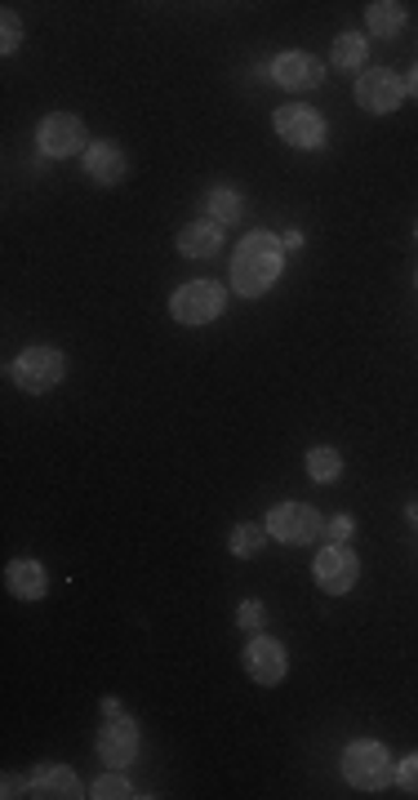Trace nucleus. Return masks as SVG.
I'll list each match as a JSON object with an SVG mask.
<instances>
[{
    "instance_id": "f257e3e1",
    "label": "nucleus",
    "mask_w": 418,
    "mask_h": 800,
    "mask_svg": "<svg viewBox=\"0 0 418 800\" xmlns=\"http://www.w3.org/2000/svg\"><path fill=\"white\" fill-rule=\"evenodd\" d=\"M281 267H286V245L271 232H249V236H240V249L232 258V285H236V294L258 298L276 285Z\"/></svg>"
},
{
    "instance_id": "f03ea898",
    "label": "nucleus",
    "mask_w": 418,
    "mask_h": 800,
    "mask_svg": "<svg viewBox=\"0 0 418 800\" xmlns=\"http://www.w3.org/2000/svg\"><path fill=\"white\" fill-rule=\"evenodd\" d=\"M343 778H347L352 787H361V791H383L387 782H396V765H392V756H387L383 743L356 738V743H347V751H343Z\"/></svg>"
},
{
    "instance_id": "7ed1b4c3",
    "label": "nucleus",
    "mask_w": 418,
    "mask_h": 800,
    "mask_svg": "<svg viewBox=\"0 0 418 800\" xmlns=\"http://www.w3.org/2000/svg\"><path fill=\"white\" fill-rule=\"evenodd\" d=\"M63 374H67V356H63V352H54V348H28V352H19V356H14V365H10L14 387H19V392H28V396H45V392H54V387L63 383Z\"/></svg>"
},
{
    "instance_id": "20e7f679",
    "label": "nucleus",
    "mask_w": 418,
    "mask_h": 800,
    "mask_svg": "<svg viewBox=\"0 0 418 800\" xmlns=\"http://www.w3.org/2000/svg\"><path fill=\"white\" fill-rule=\"evenodd\" d=\"M267 534L276 543H290V547H303V543H317L325 534V521L317 508L308 503H281L267 512Z\"/></svg>"
},
{
    "instance_id": "39448f33",
    "label": "nucleus",
    "mask_w": 418,
    "mask_h": 800,
    "mask_svg": "<svg viewBox=\"0 0 418 800\" xmlns=\"http://www.w3.org/2000/svg\"><path fill=\"white\" fill-rule=\"evenodd\" d=\"M223 285H214V280H192V285H183L174 298H170V311H174V320L179 326H210V320L223 311Z\"/></svg>"
},
{
    "instance_id": "423d86ee",
    "label": "nucleus",
    "mask_w": 418,
    "mask_h": 800,
    "mask_svg": "<svg viewBox=\"0 0 418 800\" xmlns=\"http://www.w3.org/2000/svg\"><path fill=\"white\" fill-rule=\"evenodd\" d=\"M276 138L299 147V151H321L325 147V116L303 107V103H290L276 111Z\"/></svg>"
},
{
    "instance_id": "0eeeda50",
    "label": "nucleus",
    "mask_w": 418,
    "mask_h": 800,
    "mask_svg": "<svg viewBox=\"0 0 418 800\" xmlns=\"http://www.w3.org/2000/svg\"><path fill=\"white\" fill-rule=\"evenodd\" d=\"M356 103L365 111H374V116H387V111H396L405 103V81L392 67H369L356 81Z\"/></svg>"
},
{
    "instance_id": "6e6552de",
    "label": "nucleus",
    "mask_w": 418,
    "mask_h": 800,
    "mask_svg": "<svg viewBox=\"0 0 418 800\" xmlns=\"http://www.w3.org/2000/svg\"><path fill=\"white\" fill-rule=\"evenodd\" d=\"M36 147L45 151V156H85V125H81V116H72V111H54V116H45L41 120V129H36Z\"/></svg>"
},
{
    "instance_id": "1a4fd4ad",
    "label": "nucleus",
    "mask_w": 418,
    "mask_h": 800,
    "mask_svg": "<svg viewBox=\"0 0 418 800\" xmlns=\"http://www.w3.org/2000/svg\"><path fill=\"white\" fill-rule=\"evenodd\" d=\"M356 578H361V561H356V552L352 547H321L317 552V583H321V591H330V596H343V591H352L356 587Z\"/></svg>"
},
{
    "instance_id": "9d476101",
    "label": "nucleus",
    "mask_w": 418,
    "mask_h": 800,
    "mask_svg": "<svg viewBox=\"0 0 418 800\" xmlns=\"http://www.w3.org/2000/svg\"><path fill=\"white\" fill-rule=\"evenodd\" d=\"M271 81L281 85V89H290V94H308V89H317L321 81H325V67H321V58H312V54H281L271 67Z\"/></svg>"
},
{
    "instance_id": "9b49d317",
    "label": "nucleus",
    "mask_w": 418,
    "mask_h": 800,
    "mask_svg": "<svg viewBox=\"0 0 418 800\" xmlns=\"http://www.w3.org/2000/svg\"><path fill=\"white\" fill-rule=\"evenodd\" d=\"M245 672L254 685H281L286 681V650L271 636H254L245 650Z\"/></svg>"
},
{
    "instance_id": "f8f14e48",
    "label": "nucleus",
    "mask_w": 418,
    "mask_h": 800,
    "mask_svg": "<svg viewBox=\"0 0 418 800\" xmlns=\"http://www.w3.org/2000/svg\"><path fill=\"white\" fill-rule=\"evenodd\" d=\"M98 756L107 760V769H125L138 756V729H133L129 716H111L98 729Z\"/></svg>"
},
{
    "instance_id": "ddd939ff",
    "label": "nucleus",
    "mask_w": 418,
    "mask_h": 800,
    "mask_svg": "<svg viewBox=\"0 0 418 800\" xmlns=\"http://www.w3.org/2000/svg\"><path fill=\"white\" fill-rule=\"evenodd\" d=\"M85 174H89L98 188H111V183H120V179L129 174V160H125V151H120L111 138H98V142L85 147Z\"/></svg>"
},
{
    "instance_id": "4468645a",
    "label": "nucleus",
    "mask_w": 418,
    "mask_h": 800,
    "mask_svg": "<svg viewBox=\"0 0 418 800\" xmlns=\"http://www.w3.org/2000/svg\"><path fill=\"white\" fill-rule=\"evenodd\" d=\"M32 796H41V800H76V796H89V791H81V778L67 765H41L32 774Z\"/></svg>"
},
{
    "instance_id": "2eb2a0df",
    "label": "nucleus",
    "mask_w": 418,
    "mask_h": 800,
    "mask_svg": "<svg viewBox=\"0 0 418 800\" xmlns=\"http://www.w3.org/2000/svg\"><path fill=\"white\" fill-rule=\"evenodd\" d=\"M218 249H223V227H218V223H210V218L187 223V227L179 232V254H183V258H192V263L214 258Z\"/></svg>"
},
{
    "instance_id": "dca6fc26",
    "label": "nucleus",
    "mask_w": 418,
    "mask_h": 800,
    "mask_svg": "<svg viewBox=\"0 0 418 800\" xmlns=\"http://www.w3.org/2000/svg\"><path fill=\"white\" fill-rule=\"evenodd\" d=\"M6 587H10V596H19V600H41L45 591H50V578H45V565L41 561H10V569H6Z\"/></svg>"
},
{
    "instance_id": "f3484780",
    "label": "nucleus",
    "mask_w": 418,
    "mask_h": 800,
    "mask_svg": "<svg viewBox=\"0 0 418 800\" xmlns=\"http://www.w3.org/2000/svg\"><path fill=\"white\" fill-rule=\"evenodd\" d=\"M365 23L374 36H396L405 28V10L396 6V0H374V6L365 10Z\"/></svg>"
},
{
    "instance_id": "a211bd4d",
    "label": "nucleus",
    "mask_w": 418,
    "mask_h": 800,
    "mask_svg": "<svg viewBox=\"0 0 418 800\" xmlns=\"http://www.w3.org/2000/svg\"><path fill=\"white\" fill-rule=\"evenodd\" d=\"M339 471H343V454L339 449H330V445L308 449V476L317 480V486H334Z\"/></svg>"
},
{
    "instance_id": "6ab92c4d",
    "label": "nucleus",
    "mask_w": 418,
    "mask_h": 800,
    "mask_svg": "<svg viewBox=\"0 0 418 800\" xmlns=\"http://www.w3.org/2000/svg\"><path fill=\"white\" fill-rule=\"evenodd\" d=\"M205 214H210V223H236L240 218V196L232 192V188H214V192H205Z\"/></svg>"
},
{
    "instance_id": "aec40b11",
    "label": "nucleus",
    "mask_w": 418,
    "mask_h": 800,
    "mask_svg": "<svg viewBox=\"0 0 418 800\" xmlns=\"http://www.w3.org/2000/svg\"><path fill=\"white\" fill-rule=\"evenodd\" d=\"M262 543H267V525H236V530H232V538H227L232 556H240V561L258 556V552H262Z\"/></svg>"
},
{
    "instance_id": "412c9836",
    "label": "nucleus",
    "mask_w": 418,
    "mask_h": 800,
    "mask_svg": "<svg viewBox=\"0 0 418 800\" xmlns=\"http://www.w3.org/2000/svg\"><path fill=\"white\" fill-rule=\"evenodd\" d=\"M330 58H334V67H361V63H365V36H361V32H343V36L334 41Z\"/></svg>"
},
{
    "instance_id": "4be33fe9",
    "label": "nucleus",
    "mask_w": 418,
    "mask_h": 800,
    "mask_svg": "<svg viewBox=\"0 0 418 800\" xmlns=\"http://www.w3.org/2000/svg\"><path fill=\"white\" fill-rule=\"evenodd\" d=\"M89 796H94V800H125V796H133V787L120 778V769H111V774H103V778L89 787Z\"/></svg>"
},
{
    "instance_id": "5701e85b",
    "label": "nucleus",
    "mask_w": 418,
    "mask_h": 800,
    "mask_svg": "<svg viewBox=\"0 0 418 800\" xmlns=\"http://www.w3.org/2000/svg\"><path fill=\"white\" fill-rule=\"evenodd\" d=\"M19 45H23V23H19L14 10H6V14H0V50L14 54Z\"/></svg>"
},
{
    "instance_id": "b1692460",
    "label": "nucleus",
    "mask_w": 418,
    "mask_h": 800,
    "mask_svg": "<svg viewBox=\"0 0 418 800\" xmlns=\"http://www.w3.org/2000/svg\"><path fill=\"white\" fill-rule=\"evenodd\" d=\"M396 787H400V791H418V751L405 756V760L396 765Z\"/></svg>"
},
{
    "instance_id": "393cba45",
    "label": "nucleus",
    "mask_w": 418,
    "mask_h": 800,
    "mask_svg": "<svg viewBox=\"0 0 418 800\" xmlns=\"http://www.w3.org/2000/svg\"><path fill=\"white\" fill-rule=\"evenodd\" d=\"M352 530H356V521L352 516H334L330 525H325V534L334 538V543H343V538H352Z\"/></svg>"
},
{
    "instance_id": "a878e982",
    "label": "nucleus",
    "mask_w": 418,
    "mask_h": 800,
    "mask_svg": "<svg viewBox=\"0 0 418 800\" xmlns=\"http://www.w3.org/2000/svg\"><path fill=\"white\" fill-rule=\"evenodd\" d=\"M236 622H240V627H258V622H262V605H258V600H245V605L236 609Z\"/></svg>"
},
{
    "instance_id": "bb28decb",
    "label": "nucleus",
    "mask_w": 418,
    "mask_h": 800,
    "mask_svg": "<svg viewBox=\"0 0 418 800\" xmlns=\"http://www.w3.org/2000/svg\"><path fill=\"white\" fill-rule=\"evenodd\" d=\"M23 787H32V782H23L19 774H6V796H28Z\"/></svg>"
},
{
    "instance_id": "cd10ccee",
    "label": "nucleus",
    "mask_w": 418,
    "mask_h": 800,
    "mask_svg": "<svg viewBox=\"0 0 418 800\" xmlns=\"http://www.w3.org/2000/svg\"><path fill=\"white\" fill-rule=\"evenodd\" d=\"M405 94H414V98H418V63H414V72L405 76Z\"/></svg>"
},
{
    "instance_id": "c85d7f7f",
    "label": "nucleus",
    "mask_w": 418,
    "mask_h": 800,
    "mask_svg": "<svg viewBox=\"0 0 418 800\" xmlns=\"http://www.w3.org/2000/svg\"><path fill=\"white\" fill-rule=\"evenodd\" d=\"M281 245H286V249H299V245H303V232H286V241H281Z\"/></svg>"
},
{
    "instance_id": "c756f323",
    "label": "nucleus",
    "mask_w": 418,
    "mask_h": 800,
    "mask_svg": "<svg viewBox=\"0 0 418 800\" xmlns=\"http://www.w3.org/2000/svg\"><path fill=\"white\" fill-rule=\"evenodd\" d=\"M405 516H409V521L418 525V503H409V508H405Z\"/></svg>"
}]
</instances>
